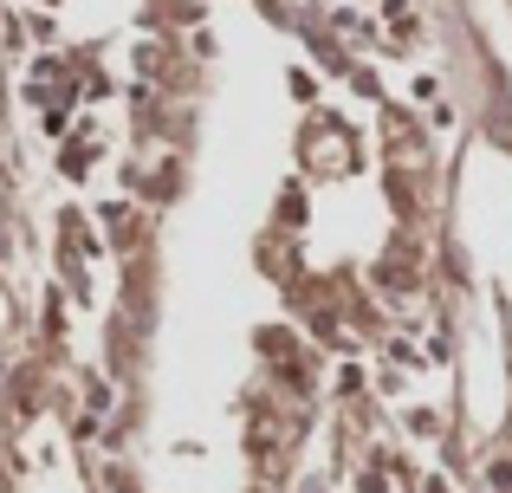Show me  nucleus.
<instances>
[{
    "label": "nucleus",
    "mask_w": 512,
    "mask_h": 493,
    "mask_svg": "<svg viewBox=\"0 0 512 493\" xmlns=\"http://www.w3.org/2000/svg\"><path fill=\"white\" fill-rule=\"evenodd\" d=\"M428 493H448V481H428Z\"/></svg>",
    "instance_id": "f03ea898"
},
{
    "label": "nucleus",
    "mask_w": 512,
    "mask_h": 493,
    "mask_svg": "<svg viewBox=\"0 0 512 493\" xmlns=\"http://www.w3.org/2000/svg\"><path fill=\"white\" fill-rule=\"evenodd\" d=\"M383 33H389V46H415L422 20H415V7H409V0H383Z\"/></svg>",
    "instance_id": "f257e3e1"
}]
</instances>
